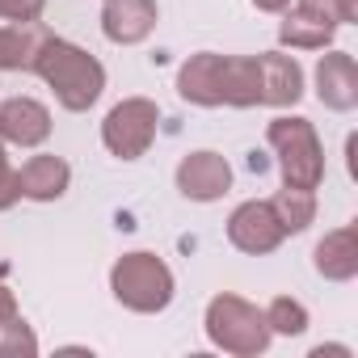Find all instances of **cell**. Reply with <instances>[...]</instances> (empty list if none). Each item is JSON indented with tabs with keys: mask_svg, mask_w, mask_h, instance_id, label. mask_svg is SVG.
Returning <instances> with one entry per match:
<instances>
[{
	"mask_svg": "<svg viewBox=\"0 0 358 358\" xmlns=\"http://www.w3.org/2000/svg\"><path fill=\"white\" fill-rule=\"evenodd\" d=\"M34 76H43L55 93V101L72 114H85L89 106H97V97L106 93V68L97 55H89L85 47L59 38V34H43L38 51H34Z\"/></svg>",
	"mask_w": 358,
	"mask_h": 358,
	"instance_id": "obj_1",
	"label": "cell"
},
{
	"mask_svg": "<svg viewBox=\"0 0 358 358\" xmlns=\"http://www.w3.org/2000/svg\"><path fill=\"white\" fill-rule=\"evenodd\" d=\"M203 329H207V341L232 358H257L270 350L274 333L266 324V312L232 291L215 295L207 303V316H203Z\"/></svg>",
	"mask_w": 358,
	"mask_h": 358,
	"instance_id": "obj_2",
	"label": "cell"
},
{
	"mask_svg": "<svg viewBox=\"0 0 358 358\" xmlns=\"http://www.w3.org/2000/svg\"><path fill=\"white\" fill-rule=\"evenodd\" d=\"M110 291L114 299L127 308V312H139V316H156L173 303L177 295V282H173V270L156 257V253H122L110 270Z\"/></svg>",
	"mask_w": 358,
	"mask_h": 358,
	"instance_id": "obj_3",
	"label": "cell"
},
{
	"mask_svg": "<svg viewBox=\"0 0 358 358\" xmlns=\"http://www.w3.org/2000/svg\"><path fill=\"white\" fill-rule=\"evenodd\" d=\"M266 139L278 156L282 169V186H299V190H320L324 182V148L320 135L308 118L299 114H282L266 127Z\"/></svg>",
	"mask_w": 358,
	"mask_h": 358,
	"instance_id": "obj_4",
	"label": "cell"
},
{
	"mask_svg": "<svg viewBox=\"0 0 358 358\" xmlns=\"http://www.w3.org/2000/svg\"><path fill=\"white\" fill-rule=\"evenodd\" d=\"M156 127H160V106L152 97H122L101 122V143L118 160H139L152 148Z\"/></svg>",
	"mask_w": 358,
	"mask_h": 358,
	"instance_id": "obj_5",
	"label": "cell"
},
{
	"mask_svg": "<svg viewBox=\"0 0 358 358\" xmlns=\"http://www.w3.org/2000/svg\"><path fill=\"white\" fill-rule=\"evenodd\" d=\"M228 241L241 253H249V257H266V253H274L287 241V232H282V224H278V215H274L270 203L249 199V203H241L228 215Z\"/></svg>",
	"mask_w": 358,
	"mask_h": 358,
	"instance_id": "obj_6",
	"label": "cell"
},
{
	"mask_svg": "<svg viewBox=\"0 0 358 358\" xmlns=\"http://www.w3.org/2000/svg\"><path fill=\"white\" fill-rule=\"evenodd\" d=\"M177 190H182L190 203H215L232 190V164L220 156V152H190L182 156V164H177L173 173Z\"/></svg>",
	"mask_w": 358,
	"mask_h": 358,
	"instance_id": "obj_7",
	"label": "cell"
},
{
	"mask_svg": "<svg viewBox=\"0 0 358 358\" xmlns=\"http://www.w3.org/2000/svg\"><path fill=\"white\" fill-rule=\"evenodd\" d=\"M177 97L190 101V106H203V110L224 106V55L220 51L190 55L177 68Z\"/></svg>",
	"mask_w": 358,
	"mask_h": 358,
	"instance_id": "obj_8",
	"label": "cell"
},
{
	"mask_svg": "<svg viewBox=\"0 0 358 358\" xmlns=\"http://www.w3.org/2000/svg\"><path fill=\"white\" fill-rule=\"evenodd\" d=\"M0 139L13 148H43L51 139V110L38 97L0 101Z\"/></svg>",
	"mask_w": 358,
	"mask_h": 358,
	"instance_id": "obj_9",
	"label": "cell"
},
{
	"mask_svg": "<svg viewBox=\"0 0 358 358\" xmlns=\"http://www.w3.org/2000/svg\"><path fill=\"white\" fill-rule=\"evenodd\" d=\"M316 97L337 114H350L358 106V64H354L350 51L320 55V64H316Z\"/></svg>",
	"mask_w": 358,
	"mask_h": 358,
	"instance_id": "obj_10",
	"label": "cell"
},
{
	"mask_svg": "<svg viewBox=\"0 0 358 358\" xmlns=\"http://www.w3.org/2000/svg\"><path fill=\"white\" fill-rule=\"evenodd\" d=\"M156 30V0H106L101 34L118 47H135Z\"/></svg>",
	"mask_w": 358,
	"mask_h": 358,
	"instance_id": "obj_11",
	"label": "cell"
},
{
	"mask_svg": "<svg viewBox=\"0 0 358 358\" xmlns=\"http://www.w3.org/2000/svg\"><path fill=\"white\" fill-rule=\"evenodd\" d=\"M17 186H22V199L30 203H55L72 186V164L64 156H30L17 169Z\"/></svg>",
	"mask_w": 358,
	"mask_h": 358,
	"instance_id": "obj_12",
	"label": "cell"
},
{
	"mask_svg": "<svg viewBox=\"0 0 358 358\" xmlns=\"http://www.w3.org/2000/svg\"><path fill=\"white\" fill-rule=\"evenodd\" d=\"M257 72H262V106H295L303 97V68L282 55V51H262L257 55Z\"/></svg>",
	"mask_w": 358,
	"mask_h": 358,
	"instance_id": "obj_13",
	"label": "cell"
},
{
	"mask_svg": "<svg viewBox=\"0 0 358 358\" xmlns=\"http://www.w3.org/2000/svg\"><path fill=\"white\" fill-rule=\"evenodd\" d=\"M312 266L329 282H350L358 274V228L341 224V228L324 232L320 245H316V253H312Z\"/></svg>",
	"mask_w": 358,
	"mask_h": 358,
	"instance_id": "obj_14",
	"label": "cell"
},
{
	"mask_svg": "<svg viewBox=\"0 0 358 358\" xmlns=\"http://www.w3.org/2000/svg\"><path fill=\"white\" fill-rule=\"evenodd\" d=\"M333 34H337V26L329 17H316L303 9H287L282 26H278V43L291 51H324V47H333Z\"/></svg>",
	"mask_w": 358,
	"mask_h": 358,
	"instance_id": "obj_15",
	"label": "cell"
},
{
	"mask_svg": "<svg viewBox=\"0 0 358 358\" xmlns=\"http://www.w3.org/2000/svg\"><path fill=\"white\" fill-rule=\"evenodd\" d=\"M224 106H236V110L262 106L257 55H224Z\"/></svg>",
	"mask_w": 358,
	"mask_h": 358,
	"instance_id": "obj_16",
	"label": "cell"
},
{
	"mask_svg": "<svg viewBox=\"0 0 358 358\" xmlns=\"http://www.w3.org/2000/svg\"><path fill=\"white\" fill-rule=\"evenodd\" d=\"M43 26H0V72H30L34 68V51L43 43Z\"/></svg>",
	"mask_w": 358,
	"mask_h": 358,
	"instance_id": "obj_17",
	"label": "cell"
},
{
	"mask_svg": "<svg viewBox=\"0 0 358 358\" xmlns=\"http://www.w3.org/2000/svg\"><path fill=\"white\" fill-rule=\"evenodd\" d=\"M270 207H274V215H278L282 232H287V236H295V232L312 228V220H316V190L282 186V190L270 199Z\"/></svg>",
	"mask_w": 358,
	"mask_h": 358,
	"instance_id": "obj_18",
	"label": "cell"
},
{
	"mask_svg": "<svg viewBox=\"0 0 358 358\" xmlns=\"http://www.w3.org/2000/svg\"><path fill=\"white\" fill-rule=\"evenodd\" d=\"M262 312H266V324H270L274 337H299L308 329V308L299 299H291V295L270 299V308H262Z\"/></svg>",
	"mask_w": 358,
	"mask_h": 358,
	"instance_id": "obj_19",
	"label": "cell"
},
{
	"mask_svg": "<svg viewBox=\"0 0 358 358\" xmlns=\"http://www.w3.org/2000/svg\"><path fill=\"white\" fill-rule=\"evenodd\" d=\"M30 358V354H38V337H34V329L22 320V316H13V320H5L0 324V358Z\"/></svg>",
	"mask_w": 358,
	"mask_h": 358,
	"instance_id": "obj_20",
	"label": "cell"
},
{
	"mask_svg": "<svg viewBox=\"0 0 358 358\" xmlns=\"http://www.w3.org/2000/svg\"><path fill=\"white\" fill-rule=\"evenodd\" d=\"M295 9L316 13V17H329L333 26H350L358 17V0H295Z\"/></svg>",
	"mask_w": 358,
	"mask_h": 358,
	"instance_id": "obj_21",
	"label": "cell"
},
{
	"mask_svg": "<svg viewBox=\"0 0 358 358\" xmlns=\"http://www.w3.org/2000/svg\"><path fill=\"white\" fill-rule=\"evenodd\" d=\"M43 9H47V0H0V17L13 22V26H30V22H38Z\"/></svg>",
	"mask_w": 358,
	"mask_h": 358,
	"instance_id": "obj_22",
	"label": "cell"
},
{
	"mask_svg": "<svg viewBox=\"0 0 358 358\" xmlns=\"http://www.w3.org/2000/svg\"><path fill=\"white\" fill-rule=\"evenodd\" d=\"M17 199H22V186H17V169L9 164L5 139H0V211H9Z\"/></svg>",
	"mask_w": 358,
	"mask_h": 358,
	"instance_id": "obj_23",
	"label": "cell"
},
{
	"mask_svg": "<svg viewBox=\"0 0 358 358\" xmlns=\"http://www.w3.org/2000/svg\"><path fill=\"white\" fill-rule=\"evenodd\" d=\"M13 316H17V299H13V291H9L5 282H0V324L13 320Z\"/></svg>",
	"mask_w": 358,
	"mask_h": 358,
	"instance_id": "obj_24",
	"label": "cell"
},
{
	"mask_svg": "<svg viewBox=\"0 0 358 358\" xmlns=\"http://www.w3.org/2000/svg\"><path fill=\"white\" fill-rule=\"evenodd\" d=\"M253 5H257L262 13H287V9L295 5V0H253Z\"/></svg>",
	"mask_w": 358,
	"mask_h": 358,
	"instance_id": "obj_25",
	"label": "cell"
},
{
	"mask_svg": "<svg viewBox=\"0 0 358 358\" xmlns=\"http://www.w3.org/2000/svg\"><path fill=\"white\" fill-rule=\"evenodd\" d=\"M324 354H341V358H350L354 350H350V345H312V358H324Z\"/></svg>",
	"mask_w": 358,
	"mask_h": 358,
	"instance_id": "obj_26",
	"label": "cell"
}]
</instances>
